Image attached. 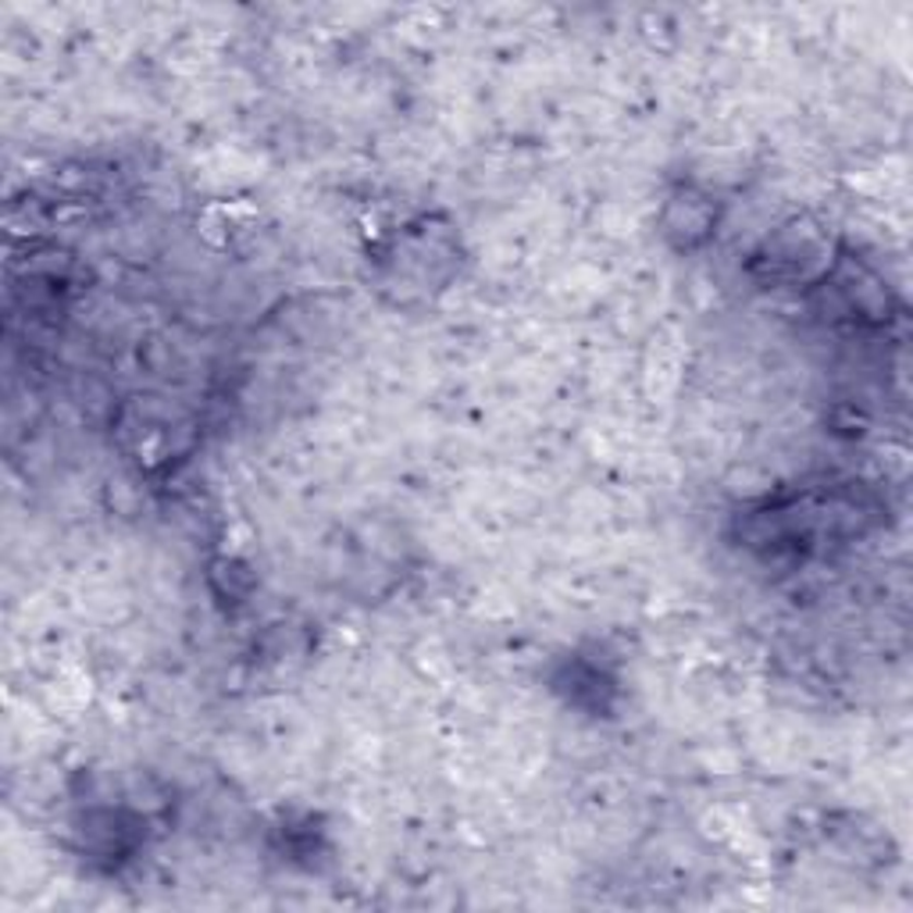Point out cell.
I'll use <instances>...</instances> for the list:
<instances>
[{
	"mask_svg": "<svg viewBox=\"0 0 913 913\" xmlns=\"http://www.w3.org/2000/svg\"><path fill=\"white\" fill-rule=\"evenodd\" d=\"M717 226V204L693 186H678L664 204L660 229L671 240L674 251H696L710 240Z\"/></svg>",
	"mask_w": 913,
	"mask_h": 913,
	"instance_id": "6da1fadb",
	"label": "cell"
},
{
	"mask_svg": "<svg viewBox=\"0 0 913 913\" xmlns=\"http://www.w3.org/2000/svg\"><path fill=\"white\" fill-rule=\"evenodd\" d=\"M407 243L414 246V257H422V246H425V229H417V232H407ZM414 268H422V260H403V265H393V276H400V271H414Z\"/></svg>",
	"mask_w": 913,
	"mask_h": 913,
	"instance_id": "7a4b0ae2",
	"label": "cell"
}]
</instances>
